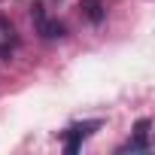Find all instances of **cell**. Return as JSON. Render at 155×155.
I'll use <instances>...</instances> for the list:
<instances>
[{"instance_id": "1", "label": "cell", "mask_w": 155, "mask_h": 155, "mask_svg": "<svg viewBox=\"0 0 155 155\" xmlns=\"http://www.w3.org/2000/svg\"><path fill=\"white\" fill-rule=\"evenodd\" d=\"M101 128V119H88V122H76V125H70L67 131H61V140H64V149L73 155V152H79V146H82V140L85 137H91L94 131Z\"/></svg>"}, {"instance_id": "3", "label": "cell", "mask_w": 155, "mask_h": 155, "mask_svg": "<svg viewBox=\"0 0 155 155\" xmlns=\"http://www.w3.org/2000/svg\"><path fill=\"white\" fill-rule=\"evenodd\" d=\"M149 128H152V122L149 119H140L134 125V137L125 146H119V152H149Z\"/></svg>"}, {"instance_id": "4", "label": "cell", "mask_w": 155, "mask_h": 155, "mask_svg": "<svg viewBox=\"0 0 155 155\" xmlns=\"http://www.w3.org/2000/svg\"><path fill=\"white\" fill-rule=\"evenodd\" d=\"M79 15L88 21V25H101L104 18H107V9H104V3L101 0H79Z\"/></svg>"}, {"instance_id": "2", "label": "cell", "mask_w": 155, "mask_h": 155, "mask_svg": "<svg viewBox=\"0 0 155 155\" xmlns=\"http://www.w3.org/2000/svg\"><path fill=\"white\" fill-rule=\"evenodd\" d=\"M31 18H34V28H37L40 40H61V37H67L64 21L49 18V15L43 12V6H34V9H31Z\"/></svg>"}]
</instances>
